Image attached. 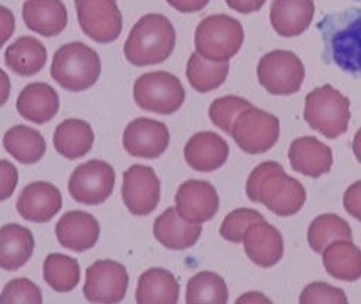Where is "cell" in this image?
Returning <instances> with one entry per match:
<instances>
[{
  "mask_svg": "<svg viewBox=\"0 0 361 304\" xmlns=\"http://www.w3.org/2000/svg\"><path fill=\"white\" fill-rule=\"evenodd\" d=\"M169 128L166 123L152 118H135L123 132V147L134 157L157 159L169 147Z\"/></svg>",
  "mask_w": 361,
  "mask_h": 304,
  "instance_id": "15",
  "label": "cell"
},
{
  "mask_svg": "<svg viewBox=\"0 0 361 304\" xmlns=\"http://www.w3.org/2000/svg\"><path fill=\"white\" fill-rule=\"evenodd\" d=\"M322 37V61L361 78V8L326 14L317 24Z\"/></svg>",
  "mask_w": 361,
  "mask_h": 304,
  "instance_id": "1",
  "label": "cell"
},
{
  "mask_svg": "<svg viewBox=\"0 0 361 304\" xmlns=\"http://www.w3.org/2000/svg\"><path fill=\"white\" fill-rule=\"evenodd\" d=\"M322 265L334 279L355 282L361 277V250L351 241H336L322 250Z\"/></svg>",
  "mask_w": 361,
  "mask_h": 304,
  "instance_id": "27",
  "label": "cell"
},
{
  "mask_svg": "<svg viewBox=\"0 0 361 304\" xmlns=\"http://www.w3.org/2000/svg\"><path fill=\"white\" fill-rule=\"evenodd\" d=\"M4 147L23 164H36L46 154V140L36 128L14 126L4 135Z\"/></svg>",
  "mask_w": 361,
  "mask_h": 304,
  "instance_id": "30",
  "label": "cell"
},
{
  "mask_svg": "<svg viewBox=\"0 0 361 304\" xmlns=\"http://www.w3.org/2000/svg\"><path fill=\"white\" fill-rule=\"evenodd\" d=\"M44 281L56 293H71L80 284V264L73 257L63 254H51L42 265Z\"/></svg>",
  "mask_w": 361,
  "mask_h": 304,
  "instance_id": "33",
  "label": "cell"
},
{
  "mask_svg": "<svg viewBox=\"0 0 361 304\" xmlns=\"http://www.w3.org/2000/svg\"><path fill=\"white\" fill-rule=\"evenodd\" d=\"M343 205L351 217L361 221V181H356L348 188L343 196Z\"/></svg>",
  "mask_w": 361,
  "mask_h": 304,
  "instance_id": "40",
  "label": "cell"
},
{
  "mask_svg": "<svg viewBox=\"0 0 361 304\" xmlns=\"http://www.w3.org/2000/svg\"><path fill=\"white\" fill-rule=\"evenodd\" d=\"M230 154L226 140L214 132H197L184 147V159L189 168L200 173H213L225 166Z\"/></svg>",
  "mask_w": 361,
  "mask_h": 304,
  "instance_id": "17",
  "label": "cell"
},
{
  "mask_svg": "<svg viewBox=\"0 0 361 304\" xmlns=\"http://www.w3.org/2000/svg\"><path fill=\"white\" fill-rule=\"evenodd\" d=\"M135 301L139 304H176L179 301V284L173 272L154 267L140 276Z\"/></svg>",
  "mask_w": 361,
  "mask_h": 304,
  "instance_id": "28",
  "label": "cell"
},
{
  "mask_svg": "<svg viewBox=\"0 0 361 304\" xmlns=\"http://www.w3.org/2000/svg\"><path fill=\"white\" fill-rule=\"evenodd\" d=\"M200 224H189L179 215L176 208H167L161 217L154 221V237L169 250H186L200 241Z\"/></svg>",
  "mask_w": 361,
  "mask_h": 304,
  "instance_id": "23",
  "label": "cell"
},
{
  "mask_svg": "<svg viewBox=\"0 0 361 304\" xmlns=\"http://www.w3.org/2000/svg\"><path fill=\"white\" fill-rule=\"evenodd\" d=\"M122 200L132 215L147 217L161 201V181L149 166L134 164L123 173Z\"/></svg>",
  "mask_w": 361,
  "mask_h": 304,
  "instance_id": "13",
  "label": "cell"
},
{
  "mask_svg": "<svg viewBox=\"0 0 361 304\" xmlns=\"http://www.w3.org/2000/svg\"><path fill=\"white\" fill-rule=\"evenodd\" d=\"M34 235L23 225L8 224L0 229V269L17 271L31 260Z\"/></svg>",
  "mask_w": 361,
  "mask_h": 304,
  "instance_id": "25",
  "label": "cell"
},
{
  "mask_svg": "<svg viewBox=\"0 0 361 304\" xmlns=\"http://www.w3.org/2000/svg\"><path fill=\"white\" fill-rule=\"evenodd\" d=\"M42 293L32 281L19 279L8 281L0 293V304H41Z\"/></svg>",
  "mask_w": 361,
  "mask_h": 304,
  "instance_id": "37",
  "label": "cell"
},
{
  "mask_svg": "<svg viewBox=\"0 0 361 304\" xmlns=\"http://www.w3.org/2000/svg\"><path fill=\"white\" fill-rule=\"evenodd\" d=\"M102 61L97 51L83 42H70L54 53L51 76L68 92H85L100 78Z\"/></svg>",
  "mask_w": 361,
  "mask_h": 304,
  "instance_id": "4",
  "label": "cell"
},
{
  "mask_svg": "<svg viewBox=\"0 0 361 304\" xmlns=\"http://www.w3.org/2000/svg\"><path fill=\"white\" fill-rule=\"evenodd\" d=\"M336 241H353V232L351 226L343 220L341 217L326 213V215L317 217L307 230V242L309 247L316 252L322 254L329 243Z\"/></svg>",
  "mask_w": 361,
  "mask_h": 304,
  "instance_id": "32",
  "label": "cell"
},
{
  "mask_svg": "<svg viewBox=\"0 0 361 304\" xmlns=\"http://www.w3.org/2000/svg\"><path fill=\"white\" fill-rule=\"evenodd\" d=\"M128 274L126 265L115 260H97L87 269L83 294L90 303L115 304L126 298Z\"/></svg>",
  "mask_w": 361,
  "mask_h": 304,
  "instance_id": "12",
  "label": "cell"
},
{
  "mask_svg": "<svg viewBox=\"0 0 361 304\" xmlns=\"http://www.w3.org/2000/svg\"><path fill=\"white\" fill-rule=\"evenodd\" d=\"M358 2H361V0H358Z\"/></svg>",
  "mask_w": 361,
  "mask_h": 304,
  "instance_id": "46",
  "label": "cell"
},
{
  "mask_svg": "<svg viewBox=\"0 0 361 304\" xmlns=\"http://www.w3.org/2000/svg\"><path fill=\"white\" fill-rule=\"evenodd\" d=\"M188 304H226L228 288L218 274L203 271L192 276L186 289Z\"/></svg>",
  "mask_w": 361,
  "mask_h": 304,
  "instance_id": "34",
  "label": "cell"
},
{
  "mask_svg": "<svg viewBox=\"0 0 361 304\" xmlns=\"http://www.w3.org/2000/svg\"><path fill=\"white\" fill-rule=\"evenodd\" d=\"M279 135H281V122L274 114L265 112V110L250 109L243 110L236 117L231 128V137L247 154H264L270 151L277 144Z\"/></svg>",
  "mask_w": 361,
  "mask_h": 304,
  "instance_id": "9",
  "label": "cell"
},
{
  "mask_svg": "<svg viewBox=\"0 0 361 304\" xmlns=\"http://www.w3.org/2000/svg\"><path fill=\"white\" fill-rule=\"evenodd\" d=\"M243 41L242 24L225 14L204 17L195 32L196 53L214 63L230 61L235 54H238Z\"/></svg>",
  "mask_w": 361,
  "mask_h": 304,
  "instance_id": "6",
  "label": "cell"
},
{
  "mask_svg": "<svg viewBox=\"0 0 361 304\" xmlns=\"http://www.w3.org/2000/svg\"><path fill=\"white\" fill-rule=\"evenodd\" d=\"M353 154H355V157H356V159H358V162L361 164V128L355 134Z\"/></svg>",
  "mask_w": 361,
  "mask_h": 304,
  "instance_id": "45",
  "label": "cell"
},
{
  "mask_svg": "<svg viewBox=\"0 0 361 304\" xmlns=\"http://www.w3.org/2000/svg\"><path fill=\"white\" fill-rule=\"evenodd\" d=\"M247 196L267 207L277 217H292L306 205V188L299 179L287 176L279 162H262L247 179Z\"/></svg>",
  "mask_w": 361,
  "mask_h": 304,
  "instance_id": "2",
  "label": "cell"
},
{
  "mask_svg": "<svg viewBox=\"0 0 361 304\" xmlns=\"http://www.w3.org/2000/svg\"><path fill=\"white\" fill-rule=\"evenodd\" d=\"M259 83L270 95L287 97L298 93L306 78V68L298 54L286 49H275L260 58L257 66Z\"/></svg>",
  "mask_w": 361,
  "mask_h": 304,
  "instance_id": "8",
  "label": "cell"
},
{
  "mask_svg": "<svg viewBox=\"0 0 361 304\" xmlns=\"http://www.w3.org/2000/svg\"><path fill=\"white\" fill-rule=\"evenodd\" d=\"M23 19L31 31L54 37L66 29L68 12L61 0H25Z\"/></svg>",
  "mask_w": 361,
  "mask_h": 304,
  "instance_id": "22",
  "label": "cell"
},
{
  "mask_svg": "<svg viewBox=\"0 0 361 304\" xmlns=\"http://www.w3.org/2000/svg\"><path fill=\"white\" fill-rule=\"evenodd\" d=\"M17 183H19V173L12 162L0 159V203L14 195Z\"/></svg>",
  "mask_w": 361,
  "mask_h": 304,
  "instance_id": "39",
  "label": "cell"
},
{
  "mask_svg": "<svg viewBox=\"0 0 361 304\" xmlns=\"http://www.w3.org/2000/svg\"><path fill=\"white\" fill-rule=\"evenodd\" d=\"M314 17V0H274L270 24L282 37H295L306 32Z\"/></svg>",
  "mask_w": 361,
  "mask_h": 304,
  "instance_id": "21",
  "label": "cell"
},
{
  "mask_svg": "<svg viewBox=\"0 0 361 304\" xmlns=\"http://www.w3.org/2000/svg\"><path fill=\"white\" fill-rule=\"evenodd\" d=\"M264 220L262 213L252 208H238L228 213L220 226V235L231 243H242L245 233L253 224Z\"/></svg>",
  "mask_w": 361,
  "mask_h": 304,
  "instance_id": "36",
  "label": "cell"
},
{
  "mask_svg": "<svg viewBox=\"0 0 361 304\" xmlns=\"http://www.w3.org/2000/svg\"><path fill=\"white\" fill-rule=\"evenodd\" d=\"M209 0H167L171 7L176 11L183 12V14H192V12H200L208 6Z\"/></svg>",
  "mask_w": 361,
  "mask_h": 304,
  "instance_id": "43",
  "label": "cell"
},
{
  "mask_svg": "<svg viewBox=\"0 0 361 304\" xmlns=\"http://www.w3.org/2000/svg\"><path fill=\"white\" fill-rule=\"evenodd\" d=\"M226 6L238 14H253L265 6L267 0H225Z\"/></svg>",
  "mask_w": 361,
  "mask_h": 304,
  "instance_id": "42",
  "label": "cell"
},
{
  "mask_svg": "<svg viewBox=\"0 0 361 304\" xmlns=\"http://www.w3.org/2000/svg\"><path fill=\"white\" fill-rule=\"evenodd\" d=\"M56 237L64 248L85 252L97 245L100 224L87 212H68L56 225Z\"/></svg>",
  "mask_w": 361,
  "mask_h": 304,
  "instance_id": "20",
  "label": "cell"
},
{
  "mask_svg": "<svg viewBox=\"0 0 361 304\" xmlns=\"http://www.w3.org/2000/svg\"><path fill=\"white\" fill-rule=\"evenodd\" d=\"M115 171L105 161H88L73 171L68 190L76 203L97 207L105 203L114 193Z\"/></svg>",
  "mask_w": 361,
  "mask_h": 304,
  "instance_id": "10",
  "label": "cell"
},
{
  "mask_svg": "<svg viewBox=\"0 0 361 304\" xmlns=\"http://www.w3.org/2000/svg\"><path fill=\"white\" fill-rule=\"evenodd\" d=\"M228 71H230L228 61L214 63L203 58L200 53H195L188 61L186 76L192 90H196L197 93H208L225 83Z\"/></svg>",
  "mask_w": 361,
  "mask_h": 304,
  "instance_id": "31",
  "label": "cell"
},
{
  "mask_svg": "<svg viewBox=\"0 0 361 304\" xmlns=\"http://www.w3.org/2000/svg\"><path fill=\"white\" fill-rule=\"evenodd\" d=\"M16 31V17L11 8L0 6V48L11 39Z\"/></svg>",
  "mask_w": 361,
  "mask_h": 304,
  "instance_id": "41",
  "label": "cell"
},
{
  "mask_svg": "<svg viewBox=\"0 0 361 304\" xmlns=\"http://www.w3.org/2000/svg\"><path fill=\"white\" fill-rule=\"evenodd\" d=\"M176 48V29L162 14H147L137 20L128 34L123 54L134 66L164 63Z\"/></svg>",
  "mask_w": 361,
  "mask_h": 304,
  "instance_id": "3",
  "label": "cell"
},
{
  "mask_svg": "<svg viewBox=\"0 0 361 304\" xmlns=\"http://www.w3.org/2000/svg\"><path fill=\"white\" fill-rule=\"evenodd\" d=\"M17 212L32 224H47L63 207L61 191L47 181H34L24 188L17 200Z\"/></svg>",
  "mask_w": 361,
  "mask_h": 304,
  "instance_id": "16",
  "label": "cell"
},
{
  "mask_svg": "<svg viewBox=\"0 0 361 304\" xmlns=\"http://www.w3.org/2000/svg\"><path fill=\"white\" fill-rule=\"evenodd\" d=\"M94 142L93 128L80 118H68L56 127L53 144L59 156L76 161L92 151Z\"/></svg>",
  "mask_w": 361,
  "mask_h": 304,
  "instance_id": "26",
  "label": "cell"
},
{
  "mask_svg": "<svg viewBox=\"0 0 361 304\" xmlns=\"http://www.w3.org/2000/svg\"><path fill=\"white\" fill-rule=\"evenodd\" d=\"M253 107L250 102L245 100V98L228 95L216 98L212 105H209V118L220 130L225 132V134L231 135V128H233V123L240 114L243 110L250 109Z\"/></svg>",
  "mask_w": 361,
  "mask_h": 304,
  "instance_id": "35",
  "label": "cell"
},
{
  "mask_svg": "<svg viewBox=\"0 0 361 304\" xmlns=\"http://www.w3.org/2000/svg\"><path fill=\"white\" fill-rule=\"evenodd\" d=\"M134 100L142 110L159 115H173L186 100L183 83L167 71L145 73L134 85Z\"/></svg>",
  "mask_w": 361,
  "mask_h": 304,
  "instance_id": "7",
  "label": "cell"
},
{
  "mask_svg": "<svg viewBox=\"0 0 361 304\" xmlns=\"http://www.w3.org/2000/svg\"><path fill=\"white\" fill-rule=\"evenodd\" d=\"M59 110V97L47 83L27 85L17 98V112L27 122L47 123Z\"/></svg>",
  "mask_w": 361,
  "mask_h": 304,
  "instance_id": "24",
  "label": "cell"
},
{
  "mask_svg": "<svg viewBox=\"0 0 361 304\" xmlns=\"http://www.w3.org/2000/svg\"><path fill=\"white\" fill-rule=\"evenodd\" d=\"M289 161L295 173L309 178H321L333 168V151L316 137H299L292 140Z\"/></svg>",
  "mask_w": 361,
  "mask_h": 304,
  "instance_id": "19",
  "label": "cell"
},
{
  "mask_svg": "<svg viewBox=\"0 0 361 304\" xmlns=\"http://www.w3.org/2000/svg\"><path fill=\"white\" fill-rule=\"evenodd\" d=\"M81 31L90 39L109 44L118 39L123 28L122 12L117 0H75Z\"/></svg>",
  "mask_w": 361,
  "mask_h": 304,
  "instance_id": "11",
  "label": "cell"
},
{
  "mask_svg": "<svg viewBox=\"0 0 361 304\" xmlns=\"http://www.w3.org/2000/svg\"><path fill=\"white\" fill-rule=\"evenodd\" d=\"M243 247L248 259L259 267H274L283 255L282 233L265 220L257 221L247 230Z\"/></svg>",
  "mask_w": 361,
  "mask_h": 304,
  "instance_id": "18",
  "label": "cell"
},
{
  "mask_svg": "<svg viewBox=\"0 0 361 304\" xmlns=\"http://www.w3.org/2000/svg\"><path fill=\"white\" fill-rule=\"evenodd\" d=\"M6 64L16 75L34 76L37 75L47 61L46 46L36 37L23 36L12 42L6 49Z\"/></svg>",
  "mask_w": 361,
  "mask_h": 304,
  "instance_id": "29",
  "label": "cell"
},
{
  "mask_svg": "<svg viewBox=\"0 0 361 304\" xmlns=\"http://www.w3.org/2000/svg\"><path fill=\"white\" fill-rule=\"evenodd\" d=\"M8 97H11V80L7 73L0 68V107L7 104Z\"/></svg>",
  "mask_w": 361,
  "mask_h": 304,
  "instance_id": "44",
  "label": "cell"
},
{
  "mask_svg": "<svg viewBox=\"0 0 361 304\" xmlns=\"http://www.w3.org/2000/svg\"><path fill=\"white\" fill-rule=\"evenodd\" d=\"M176 209L189 224L209 221L220 209V196L214 186L201 179H189L176 193Z\"/></svg>",
  "mask_w": 361,
  "mask_h": 304,
  "instance_id": "14",
  "label": "cell"
},
{
  "mask_svg": "<svg viewBox=\"0 0 361 304\" xmlns=\"http://www.w3.org/2000/svg\"><path fill=\"white\" fill-rule=\"evenodd\" d=\"M304 118L312 130L328 139H338L350 123V98L331 85L314 88L306 97Z\"/></svg>",
  "mask_w": 361,
  "mask_h": 304,
  "instance_id": "5",
  "label": "cell"
},
{
  "mask_svg": "<svg viewBox=\"0 0 361 304\" xmlns=\"http://www.w3.org/2000/svg\"><path fill=\"white\" fill-rule=\"evenodd\" d=\"M299 301L300 304H346L348 298L341 289L326 282H312L302 291Z\"/></svg>",
  "mask_w": 361,
  "mask_h": 304,
  "instance_id": "38",
  "label": "cell"
}]
</instances>
